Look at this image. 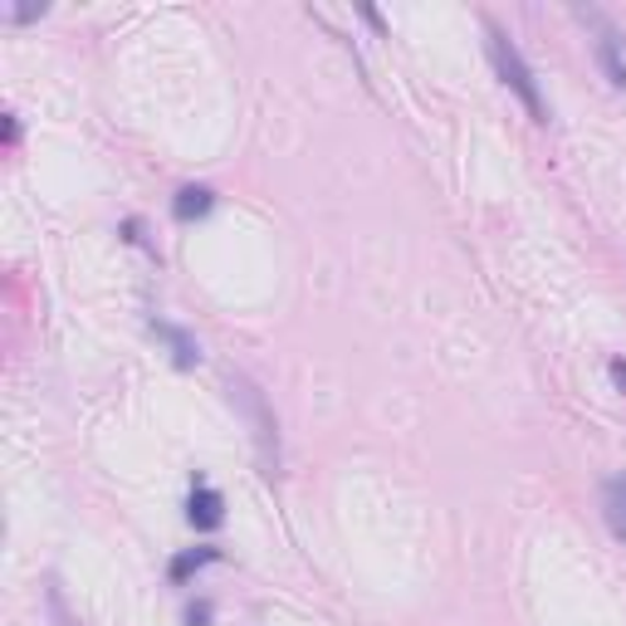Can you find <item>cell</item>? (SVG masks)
<instances>
[{"instance_id": "52a82bcc", "label": "cell", "mask_w": 626, "mask_h": 626, "mask_svg": "<svg viewBox=\"0 0 626 626\" xmlns=\"http://www.w3.org/2000/svg\"><path fill=\"white\" fill-rule=\"evenodd\" d=\"M201 563H216V548H201V553H186V558H177V563H172V578H186L191 568H201Z\"/></svg>"}, {"instance_id": "5b68a950", "label": "cell", "mask_w": 626, "mask_h": 626, "mask_svg": "<svg viewBox=\"0 0 626 626\" xmlns=\"http://www.w3.org/2000/svg\"><path fill=\"white\" fill-rule=\"evenodd\" d=\"M216 196L206 191V186H186V191H177V201H172V211H177V221H196V216L211 211Z\"/></svg>"}, {"instance_id": "7a4b0ae2", "label": "cell", "mask_w": 626, "mask_h": 626, "mask_svg": "<svg viewBox=\"0 0 626 626\" xmlns=\"http://www.w3.org/2000/svg\"><path fill=\"white\" fill-rule=\"evenodd\" d=\"M602 514H607L612 534L626 543V475H612L607 485H602Z\"/></svg>"}, {"instance_id": "277c9868", "label": "cell", "mask_w": 626, "mask_h": 626, "mask_svg": "<svg viewBox=\"0 0 626 626\" xmlns=\"http://www.w3.org/2000/svg\"><path fill=\"white\" fill-rule=\"evenodd\" d=\"M597 54H602V69H607L612 89H622V94H626V64H622V40L612 35V30H602V40H597Z\"/></svg>"}, {"instance_id": "ba28073f", "label": "cell", "mask_w": 626, "mask_h": 626, "mask_svg": "<svg viewBox=\"0 0 626 626\" xmlns=\"http://www.w3.org/2000/svg\"><path fill=\"white\" fill-rule=\"evenodd\" d=\"M607 372H612V382H617V387L626 392V362H612V367H607Z\"/></svg>"}, {"instance_id": "6da1fadb", "label": "cell", "mask_w": 626, "mask_h": 626, "mask_svg": "<svg viewBox=\"0 0 626 626\" xmlns=\"http://www.w3.org/2000/svg\"><path fill=\"white\" fill-rule=\"evenodd\" d=\"M485 35H490V59H494V74H499V84H504V89H509L514 98H519L524 108H529V118H534V123H548L543 89H538L534 69H529V64H524L519 45H514V40L504 35L499 25H485Z\"/></svg>"}, {"instance_id": "8992f818", "label": "cell", "mask_w": 626, "mask_h": 626, "mask_svg": "<svg viewBox=\"0 0 626 626\" xmlns=\"http://www.w3.org/2000/svg\"><path fill=\"white\" fill-rule=\"evenodd\" d=\"M162 333L172 338V348H177V362H182V367H191V362L201 358V353H196V343H191V338H186V333H177V328H162Z\"/></svg>"}, {"instance_id": "3957f363", "label": "cell", "mask_w": 626, "mask_h": 626, "mask_svg": "<svg viewBox=\"0 0 626 626\" xmlns=\"http://www.w3.org/2000/svg\"><path fill=\"white\" fill-rule=\"evenodd\" d=\"M221 519H226L221 494H216L211 485H196V494H191V524H196V529H216Z\"/></svg>"}]
</instances>
